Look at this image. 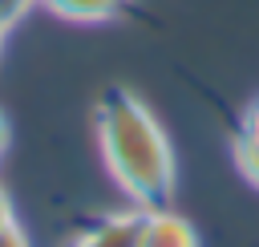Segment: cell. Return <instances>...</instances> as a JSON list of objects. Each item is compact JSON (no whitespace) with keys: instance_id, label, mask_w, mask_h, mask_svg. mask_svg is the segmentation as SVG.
Segmentation results:
<instances>
[{"instance_id":"4","label":"cell","mask_w":259,"mask_h":247,"mask_svg":"<svg viewBox=\"0 0 259 247\" xmlns=\"http://www.w3.org/2000/svg\"><path fill=\"white\" fill-rule=\"evenodd\" d=\"M36 4L73 24H109L138 12V0H36Z\"/></svg>"},{"instance_id":"10","label":"cell","mask_w":259,"mask_h":247,"mask_svg":"<svg viewBox=\"0 0 259 247\" xmlns=\"http://www.w3.org/2000/svg\"><path fill=\"white\" fill-rule=\"evenodd\" d=\"M8 138H12V134H8V117L0 113V162H4V154H8Z\"/></svg>"},{"instance_id":"5","label":"cell","mask_w":259,"mask_h":247,"mask_svg":"<svg viewBox=\"0 0 259 247\" xmlns=\"http://www.w3.org/2000/svg\"><path fill=\"white\" fill-rule=\"evenodd\" d=\"M231 158H235V170L259 190V146H251L247 138L235 134V138H231Z\"/></svg>"},{"instance_id":"11","label":"cell","mask_w":259,"mask_h":247,"mask_svg":"<svg viewBox=\"0 0 259 247\" xmlns=\"http://www.w3.org/2000/svg\"><path fill=\"white\" fill-rule=\"evenodd\" d=\"M4 36H8V28H4V24H0V49H4Z\"/></svg>"},{"instance_id":"1","label":"cell","mask_w":259,"mask_h":247,"mask_svg":"<svg viewBox=\"0 0 259 247\" xmlns=\"http://www.w3.org/2000/svg\"><path fill=\"white\" fill-rule=\"evenodd\" d=\"M93 126H97L101 162L117 182V190L130 198V207H142V211L170 207L178 162L154 109L134 89L105 85L93 105Z\"/></svg>"},{"instance_id":"8","label":"cell","mask_w":259,"mask_h":247,"mask_svg":"<svg viewBox=\"0 0 259 247\" xmlns=\"http://www.w3.org/2000/svg\"><path fill=\"white\" fill-rule=\"evenodd\" d=\"M0 247H32V243H28V231L12 219V223L0 227Z\"/></svg>"},{"instance_id":"7","label":"cell","mask_w":259,"mask_h":247,"mask_svg":"<svg viewBox=\"0 0 259 247\" xmlns=\"http://www.w3.org/2000/svg\"><path fill=\"white\" fill-rule=\"evenodd\" d=\"M32 4H36V0H0V24H4V28H16V24L28 16Z\"/></svg>"},{"instance_id":"9","label":"cell","mask_w":259,"mask_h":247,"mask_svg":"<svg viewBox=\"0 0 259 247\" xmlns=\"http://www.w3.org/2000/svg\"><path fill=\"white\" fill-rule=\"evenodd\" d=\"M12 219H16V211H12V198H8V190L0 186V227H4V223H12Z\"/></svg>"},{"instance_id":"3","label":"cell","mask_w":259,"mask_h":247,"mask_svg":"<svg viewBox=\"0 0 259 247\" xmlns=\"http://www.w3.org/2000/svg\"><path fill=\"white\" fill-rule=\"evenodd\" d=\"M138 247H202V243L186 215H178L174 207H158V211H142Z\"/></svg>"},{"instance_id":"6","label":"cell","mask_w":259,"mask_h":247,"mask_svg":"<svg viewBox=\"0 0 259 247\" xmlns=\"http://www.w3.org/2000/svg\"><path fill=\"white\" fill-rule=\"evenodd\" d=\"M239 138H247L251 146H259V97L243 109V117H239V130H235Z\"/></svg>"},{"instance_id":"2","label":"cell","mask_w":259,"mask_h":247,"mask_svg":"<svg viewBox=\"0 0 259 247\" xmlns=\"http://www.w3.org/2000/svg\"><path fill=\"white\" fill-rule=\"evenodd\" d=\"M138 227H142V207L109 211V215L85 223L69 239V247H138Z\"/></svg>"}]
</instances>
